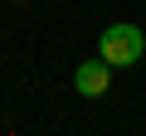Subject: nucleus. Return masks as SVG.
<instances>
[{
	"label": "nucleus",
	"mask_w": 146,
	"mask_h": 136,
	"mask_svg": "<svg viewBox=\"0 0 146 136\" xmlns=\"http://www.w3.org/2000/svg\"><path fill=\"white\" fill-rule=\"evenodd\" d=\"M141 53H146V34L136 24H107L98 34V58L112 68H131V63H141Z\"/></svg>",
	"instance_id": "obj_1"
},
{
	"label": "nucleus",
	"mask_w": 146,
	"mask_h": 136,
	"mask_svg": "<svg viewBox=\"0 0 146 136\" xmlns=\"http://www.w3.org/2000/svg\"><path fill=\"white\" fill-rule=\"evenodd\" d=\"M107 83H112V63H102V58H88V63L73 68V88H78L83 97H102Z\"/></svg>",
	"instance_id": "obj_2"
}]
</instances>
